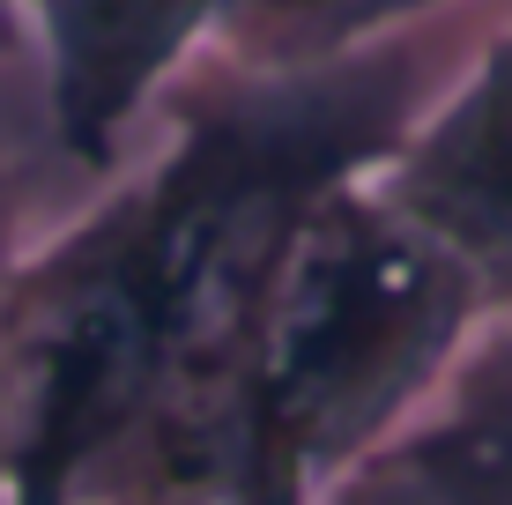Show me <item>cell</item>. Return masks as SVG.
Returning <instances> with one entry per match:
<instances>
[{"label":"cell","instance_id":"obj_8","mask_svg":"<svg viewBox=\"0 0 512 505\" xmlns=\"http://www.w3.org/2000/svg\"><path fill=\"white\" fill-rule=\"evenodd\" d=\"M15 52H38L30 45V15H23V0H0V60H15Z\"/></svg>","mask_w":512,"mask_h":505},{"label":"cell","instance_id":"obj_4","mask_svg":"<svg viewBox=\"0 0 512 505\" xmlns=\"http://www.w3.org/2000/svg\"><path fill=\"white\" fill-rule=\"evenodd\" d=\"M372 186L461 260L490 305H512V30L416 119Z\"/></svg>","mask_w":512,"mask_h":505},{"label":"cell","instance_id":"obj_3","mask_svg":"<svg viewBox=\"0 0 512 505\" xmlns=\"http://www.w3.org/2000/svg\"><path fill=\"white\" fill-rule=\"evenodd\" d=\"M238 0H23L45 60V119L67 164L119 171L141 119L208 60Z\"/></svg>","mask_w":512,"mask_h":505},{"label":"cell","instance_id":"obj_7","mask_svg":"<svg viewBox=\"0 0 512 505\" xmlns=\"http://www.w3.org/2000/svg\"><path fill=\"white\" fill-rule=\"evenodd\" d=\"M97 505H223V498L179 491V483H141V491H112V498H97Z\"/></svg>","mask_w":512,"mask_h":505},{"label":"cell","instance_id":"obj_5","mask_svg":"<svg viewBox=\"0 0 512 505\" xmlns=\"http://www.w3.org/2000/svg\"><path fill=\"white\" fill-rule=\"evenodd\" d=\"M438 8L446 0H238L208 60L238 67V75H305V67H334L372 45H394L416 15Z\"/></svg>","mask_w":512,"mask_h":505},{"label":"cell","instance_id":"obj_6","mask_svg":"<svg viewBox=\"0 0 512 505\" xmlns=\"http://www.w3.org/2000/svg\"><path fill=\"white\" fill-rule=\"evenodd\" d=\"M23 260V223H15V179L0 171V305H8V275Z\"/></svg>","mask_w":512,"mask_h":505},{"label":"cell","instance_id":"obj_1","mask_svg":"<svg viewBox=\"0 0 512 505\" xmlns=\"http://www.w3.org/2000/svg\"><path fill=\"white\" fill-rule=\"evenodd\" d=\"M431 112L423 52L305 75L193 67L164 142L23 246L0 305V505H97L216 372L253 290L327 194L364 186Z\"/></svg>","mask_w":512,"mask_h":505},{"label":"cell","instance_id":"obj_2","mask_svg":"<svg viewBox=\"0 0 512 505\" xmlns=\"http://www.w3.org/2000/svg\"><path fill=\"white\" fill-rule=\"evenodd\" d=\"M475 275L372 179L297 223L193 402L119 491L179 483L223 505H334L446 394L483 320Z\"/></svg>","mask_w":512,"mask_h":505}]
</instances>
